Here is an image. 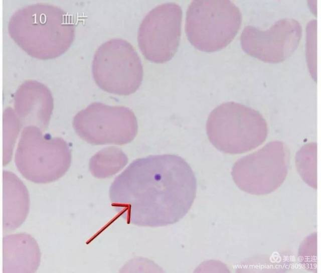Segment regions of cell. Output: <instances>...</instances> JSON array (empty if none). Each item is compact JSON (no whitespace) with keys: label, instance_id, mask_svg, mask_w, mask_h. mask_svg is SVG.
Masks as SVG:
<instances>
[{"label":"cell","instance_id":"6da1fadb","mask_svg":"<svg viewBox=\"0 0 321 273\" xmlns=\"http://www.w3.org/2000/svg\"><path fill=\"white\" fill-rule=\"evenodd\" d=\"M197 180L189 164L175 155L137 159L114 180L112 207L128 224L161 227L179 221L196 195Z\"/></svg>","mask_w":321,"mask_h":273},{"label":"cell","instance_id":"7a4b0ae2","mask_svg":"<svg viewBox=\"0 0 321 273\" xmlns=\"http://www.w3.org/2000/svg\"><path fill=\"white\" fill-rule=\"evenodd\" d=\"M8 28L14 41L28 54L39 59L61 55L75 37V26L68 14L45 3L19 9L12 16Z\"/></svg>","mask_w":321,"mask_h":273},{"label":"cell","instance_id":"3957f363","mask_svg":"<svg viewBox=\"0 0 321 273\" xmlns=\"http://www.w3.org/2000/svg\"><path fill=\"white\" fill-rule=\"evenodd\" d=\"M206 131L210 142L217 150L237 154L260 146L267 136L268 126L258 111L229 101L220 104L210 112Z\"/></svg>","mask_w":321,"mask_h":273},{"label":"cell","instance_id":"277c9868","mask_svg":"<svg viewBox=\"0 0 321 273\" xmlns=\"http://www.w3.org/2000/svg\"><path fill=\"white\" fill-rule=\"evenodd\" d=\"M35 125L24 128L15 154L16 166L27 180L46 184L63 177L71 163L67 143L59 137L44 134Z\"/></svg>","mask_w":321,"mask_h":273},{"label":"cell","instance_id":"5b68a950","mask_svg":"<svg viewBox=\"0 0 321 273\" xmlns=\"http://www.w3.org/2000/svg\"><path fill=\"white\" fill-rule=\"evenodd\" d=\"M241 23V11L231 1H193L187 11L185 31L195 48L211 53L227 46L238 32Z\"/></svg>","mask_w":321,"mask_h":273},{"label":"cell","instance_id":"8992f818","mask_svg":"<svg viewBox=\"0 0 321 273\" xmlns=\"http://www.w3.org/2000/svg\"><path fill=\"white\" fill-rule=\"evenodd\" d=\"M93 77L104 91L127 95L135 92L143 79L141 59L127 41L113 38L96 50L92 61Z\"/></svg>","mask_w":321,"mask_h":273},{"label":"cell","instance_id":"52a82bcc","mask_svg":"<svg viewBox=\"0 0 321 273\" xmlns=\"http://www.w3.org/2000/svg\"><path fill=\"white\" fill-rule=\"evenodd\" d=\"M73 128L80 138L94 145H124L130 143L137 132L133 112L123 106H110L94 102L74 116Z\"/></svg>","mask_w":321,"mask_h":273},{"label":"cell","instance_id":"ba28073f","mask_svg":"<svg viewBox=\"0 0 321 273\" xmlns=\"http://www.w3.org/2000/svg\"><path fill=\"white\" fill-rule=\"evenodd\" d=\"M182 10L174 2L165 3L151 10L138 30L140 50L148 60L163 63L176 53L181 35Z\"/></svg>","mask_w":321,"mask_h":273},{"label":"cell","instance_id":"9c48e42d","mask_svg":"<svg viewBox=\"0 0 321 273\" xmlns=\"http://www.w3.org/2000/svg\"><path fill=\"white\" fill-rule=\"evenodd\" d=\"M302 32L299 22L283 18L266 30L246 26L240 36V44L248 55L265 63H278L286 60L296 50Z\"/></svg>","mask_w":321,"mask_h":273},{"label":"cell","instance_id":"30bf717a","mask_svg":"<svg viewBox=\"0 0 321 273\" xmlns=\"http://www.w3.org/2000/svg\"><path fill=\"white\" fill-rule=\"evenodd\" d=\"M287 149L282 142L271 141L241 158L232 171L237 185L245 191L275 187L285 175Z\"/></svg>","mask_w":321,"mask_h":273},{"label":"cell","instance_id":"8fae6325","mask_svg":"<svg viewBox=\"0 0 321 273\" xmlns=\"http://www.w3.org/2000/svg\"><path fill=\"white\" fill-rule=\"evenodd\" d=\"M14 107L21 123L44 130L49 124L53 110V97L43 84L27 81L16 92Z\"/></svg>","mask_w":321,"mask_h":273},{"label":"cell","instance_id":"7c38bea8","mask_svg":"<svg viewBox=\"0 0 321 273\" xmlns=\"http://www.w3.org/2000/svg\"><path fill=\"white\" fill-rule=\"evenodd\" d=\"M4 273H33L41 262V251L36 239L26 233L5 235L3 239Z\"/></svg>","mask_w":321,"mask_h":273},{"label":"cell","instance_id":"4fadbf2b","mask_svg":"<svg viewBox=\"0 0 321 273\" xmlns=\"http://www.w3.org/2000/svg\"><path fill=\"white\" fill-rule=\"evenodd\" d=\"M3 178V229L11 231L19 227L29 214L28 190L17 175L5 170Z\"/></svg>","mask_w":321,"mask_h":273},{"label":"cell","instance_id":"5bb4252c","mask_svg":"<svg viewBox=\"0 0 321 273\" xmlns=\"http://www.w3.org/2000/svg\"><path fill=\"white\" fill-rule=\"evenodd\" d=\"M127 162L126 155L118 148H105L94 155L89 162V169L96 178H105L116 174Z\"/></svg>","mask_w":321,"mask_h":273},{"label":"cell","instance_id":"9a60e30c","mask_svg":"<svg viewBox=\"0 0 321 273\" xmlns=\"http://www.w3.org/2000/svg\"><path fill=\"white\" fill-rule=\"evenodd\" d=\"M21 123L19 118L13 109L8 108L5 110L3 114V166H6L11 161Z\"/></svg>","mask_w":321,"mask_h":273}]
</instances>
